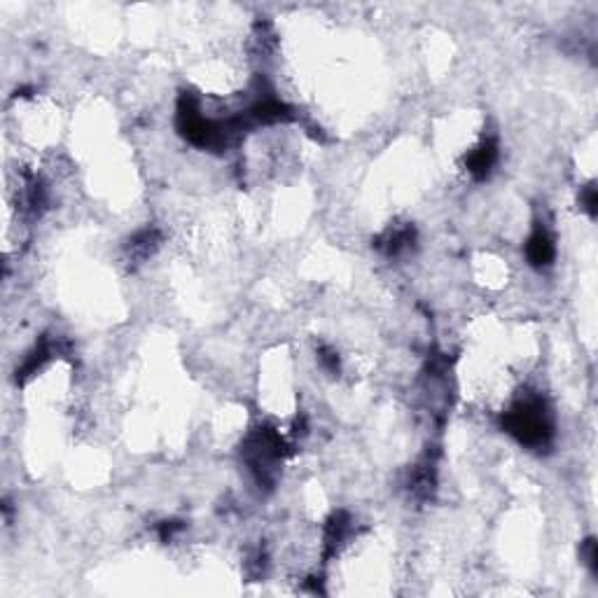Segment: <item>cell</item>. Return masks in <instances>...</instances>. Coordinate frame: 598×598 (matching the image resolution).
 Instances as JSON below:
<instances>
[{
	"label": "cell",
	"mask_w": 598,
	"mask_h": 598,
	"mask_svg": "<svg viewBox=\"0 0 598 598\" xmlns=\"http://www.w3.org/2000/svg\"><path fill=\"white\" fill-rule=\"evenodd\" d=\"M554 250H552V241L545 232L533 234V239L528 241V257L533 259L535 264H547L552 259Z\"/></svg>",
	"instance_id": "6da1fadb"
}]
</instances>
